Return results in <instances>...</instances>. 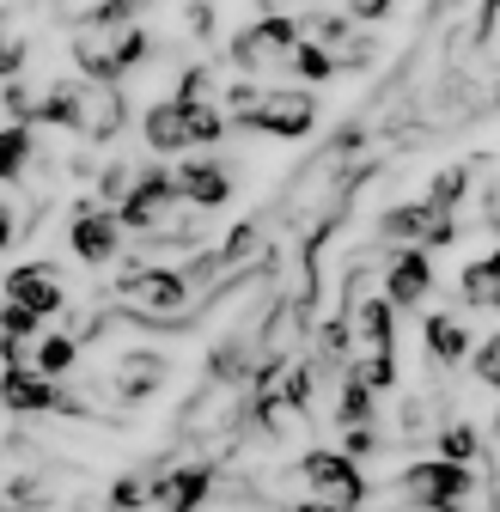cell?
Here are the masks:
<instances>
[{"label": "cell", "instance_id": "obj_1", "mask_svg": "<svg viewBox=\"0 0 500 512\" xmlns=\"http://www.w3.org/2000/svg\"><path fill=\"white\" fill-rule=\"evenodd\" d=\"M476 494V470L470 464H446V458H433V464H415L403 470L397 482V500L415 506V512H452Z\"/></svg>", "mask_w": 500, "mask_h": 512}, {"label": "cell", "instance_id": "obj_2", "mask_svg": "<svg viewBox=\"0 0 500 512\" xmlns=\"http://www.w3.org/2000/svg\"><path fill=\"white\" fill-rule=\"evenodd\" d=\"M293 43H299V19H293V13H263L257 25H244V31L232 37V68H238L244 80H257V74H269V68H287Z\"/></svg>", "mask_w": 500, "mask_h": 512}, {"label": "cell", "instance_id": "obj_3", "mask_svg": "<svg viewBox=\"0 0 500 512\" xmlns=\"http://www.w3.org/2000/svg\"><path fill=\"white\" fill-rule=\"evenodd\" d=\"M311 122H318V98L305 86H263L244 128L250 135H275V141H299V135H311Z\"/></svg>", "mask_w": 500, "mask_h": 512}, {"label": "cell", "instance_id": "obj_4", "mask_svg": "<svg viewBox=\"0 0 500 512\" xmlns=\"http://www.w3.org/2000/svg\"><path fill=\"white\" fill-rule=\"evenodd\" d=\"M299 482H305L311 500L342 506V512H354V506L366 500V476H360V464L342 458V452H305V458H299Z\"/></svg>", "mask_w": 500, "mask_h": 512}, {"label": "cell", "instance_id": "obj_5", "mask_svg": "<svg viewBox=\"0 0 500 512\" xmlns=\"http://www.w3.org/2000/svg\"><path fill=\"white\" fill-rule=\"evenodd\" d=\"M0 409L7 415H86V403L80 397H68L61 384H49V378H37V372H25V366H7L0 372Z\"/></svg>", "mask_w": 500, "mask_h": 512}, {"label": "cell", "instance_id": "obj_6", "mask_svg": "<svg viewBox=\"0 0 500 512\" xmlns=\"http://www.w3.org/2000/svg\"><path fill=\"white\" fill-rule=\"evenodd\" d=\"M0 293H7V305L31 311L37 324L68 305V287H61V269H55V263H19L7 281H0Z\"/></svg>", "mask_w": 500, "mask_h": 512}, {"label": "cell", "instance_id": "obj_7", "mask_svg": "<svg viewBox=\"0 0 500 512\" xmlns=\"http://www.w3.org/2000/svg\"><path fill=\"white\" fill-rule=\"evenodd\" d=\"M74 256L80 263H92V269H104V263H116V250H122V226H116V214L110 208H98L92 196L74 208Z\"/></svg>", "mask_w": 500, "mask_h": 512}, {"label": "cell", "instance_id": "obj_8", "mask_svg": "<svg viewBox=\"0 0 500 512\" xmlns=\"http://www.w3.org/2000/svg\"><path fill=\"white\" fill-rule=\"evenodd\" d=\"M171 189H177L183 208L208 214V208H226V202H232V171H226L220 159H190V165L171 171Z\"/></svg>", "mask_w": 500, "mask_h": 512}, {"label": "cell", "instance_id": "obj_9", "mask_svg": "<svg viewBox=\"0 0 500 512\" xmlns=\"http://www.w3.org/2000/svg\"><path fill=\"white\" fill-rule=\"evenodd\" d=\"M116 128H122V86L80 80V92H74V135H86V141H110Z\"/></svg>", "mask_w": 500, "mask_h": 512}, {"label": "cell", "instance_id": "obj_10", "mask_svg": "<svg viewBox=\"0 0 500 512\" xmlns=\"http://www.w3.org/2000/svg\"><path fill=\"white\" fill-rule=\"evenodd\" d=\"M427 287H433V256H427V250H397L391 269H385V293H379V299H385L391 311H403V305H421Z\"/></svg>", "mask_w": 500, "mask_h": 512}, {"label": "cell", "instance_id": "obj_11", "mask_svg": "<svg viewBox=\"0 0 500 512\" xmlns=\"http://www.w3.org/2000/svg\"><path fill=\"white\" fill-rule=\"evenodd\" d=\"M165 372H171V360H165V354H147V348H135V354H122V360H116V372H110V391H116L122 403H141V397H153L159 384H165Z\"/></svg>", "mask_w": 500, "mask_h": 512}, {"label": "cell", "instance_id": "obj_12", "mask_svg": "<svg viewBox=\"0 0 500 512\" xmlns=\"http://www.w3.org/2000/svg\"><path fill=\"white\" fill-rule=\"evenodd\" d=\"M421 342H427V366L440 372V366H458L470 354V330L458 324V317H427L421 324Z\"/></svg>", "mask_w": 500, "mask_h": 512}, {"label": "cell", "instance_id": "obj_13", "mask_svg": "<svg viewBox=\"0 0 500 512\" xmlns=\"http://www.w3.org/2000/svg\"><path fill=\"white\" fill-rule=\"evenodd\" d=\"M74 360H80V342L68 336V330H49V336H37V348H31V366L25 372H37V378H68L74 372Z\"/></svg>", "mask_w": 500, "mask_h": 512}, {"label": "cell", "instance_id": "obj_14", "mask_svg": "<svg viewBox=\"0 0 500 512\" xmlns=\"http://www.w3.org/2000/svg\"><path fill=\"white\" fill-rule=\"evenodd\" d=\"M354 330L372 342V354H391V348H397V311H391L379 293H366V299L354 305Z\"/></svg>", "mask_w": 500, "mask_h": 512}, {"label": "cell", "instance_id": "obj_15", "mask_svg": "<svg viewBox=\"0 0 500 512\" xmlns=\"http://www.w3.org/2000/svg\"><path fill=\"white\" fill-rule=\"evenodd\" d=\"M141 128H147V147H153V153H183V147H190V128H183V110H177L171 98L153 104Z\"/></svg>", "mask_w": 500, "mask_h": 512}, {"label": "cell", "instance_id": "obj_16", "mask_svg": "<svg viewBox=\"0 0 500 512\" xmlns=\"http://www.w3.org/2000/svg\"><path fill=\"white\" fill-rule=\"evenodd\" d=\"M31 153H37V141H31L25 122H7V128H0V183H19L25 165H31Z\"/></svg>", "mask_w": 500, "mask_h": 512}, {"label": "cell", "instance_id": "obj_17", "mask_svg": "<svg viewBox=\"0 0 500 512\" xmlns=\"http://www.w3.org/2000/svg\"><path fill=\"white\" fill-rule=\"evenodd\" d=\"M287 74H293V80H305V92H311V86L336 80V55H330V49H318V43H293Z\"/></svg>", "mask_w": 500, "mask_h": 512}, {"label": "cell", "instance_id": "obj_18", "mask_svg": "<svg viewBox=\"0 0 500 512\" xmlns=\"http://www.w3.org/2000/svg\"><path fill=\"white\" fill-rule=\"evenodd\" d=\"M494 299H500V263H494V250H488V256H476V263L464 269V305L494 311Z\"/></svg>", "mask_w": 500, "mask_h": 512}, {"label": "cell", "instance_id": "obj_19", "mask_svg": "<svg viewBox=\"0 0 500 512\" xmlns=\"http://www.w3.org/2000/svg\"><path fill=\"white\" fill-rule=\"evenodd\" d=\"M464 189H470V165H452V171H440V177H433V189H427V208H433V214H452Z\"/></svg>", "mask_w": 500, "mask_h": 512}, {"label": "cell", "instance_id": "obj_20", "mask_svg": "<svg viewBox=\"0 0 500 512\" xmlns=\"http://www.w3.org/2000/svg\"><path fill=\"white\" fill-rule=\"evenodd\" d=\"M476 452H482V433H476L470 421H452V427L440 433V458H446V464H470Z\"/></svg>", "mask_w": 500, "mask_h": 512}, {"label": "cell", "instance_id": "obj_21", "mask_svg": "<svg viewBox=\"0 0 500 512\" xmlns=\"http://www.w3.org/2000/svg\"><path fill=\"white\" fill-rule=\"evenodd\" d=\"M336 421H348V427H366L372 421V391L360 378H342V397H336Z\"/></svg>", "mask_w": 500, "mask_h": 512}, {"label": "cell", "instance_id": "obj_22", "mask_svg": "<svg viewBox=\"0 0 500 512\" xmlns=\"http://www.w3.org/2000/svg\"><path fill=\"white\" fill-rule=\"evenodd\" d=\"M37 336V317L31 311H19V305H7L0 299V342H13V348H25Z\"/></svg>", "mask_w": 500, "mask_h": 512}, {"label": "cell", "instance_id": "obj_23", "mask_svg": "<svg viewBox=\"0 0 500 512\" xmlns=\"http://www.w3.org/2000/svg\"><path fill=\"white\" fill-rule=\"evenodd\" d=\"M470 372H476V384H488V391H494V378H500V342H494V336H488V342H476Z\"/></svg>", "mask_w": 500, "mask_h": 512}, {"label": "cell", "instance_id": "obj_24", "mask_svg": "<svg viewBox=\"0 0 500 512\" xmlns=\"http://www.w3.org/2000/svg\"><path fill=\"white\" fill-rule=\"evenodd\" d=\"M110 506H116V512H129V506L147 512V482H141V476H122V482L110 488Z\"/></svg>", "mask_w": 500, "mask_h": 512}, {"label": "cell", "instance_id": "obj_25", "mask_svg": "<svg viewBox=\"0 0 500 512\" xmlns=\"http://www.w3.org/2000/svg\"><path fill=\"white\" fill-rule=\"evenodd\" d=\"M391 7H397V0H348V19H391Z\"/></svg>", "mask_w": 500, "mask_h": 512}, {"label": "cell", "instance_id": "obj_26", "mask_svg": "<svg viewBox=\"0 0 500 512\" xmlns=\"http://www.w3.org/2000/svg\"><path fill=\"white\" fill-rule=\"evenodd\" d=\"M19 238V214H13V202H0V250H7Z\"/></svg>", "mask_w": 500, "mask_h": 512}, {"label": "cell", "instance_id": "obj_27", "mask_svg": "<svg viewBox=\"0 0 500 512\" xmlns=\"http://www.w3.org/2000/svg\"><path fill=\"white\" fill-rule=\"evenodd\" d=\"M293 512H342V506H324V500H299Z\"/></svg>", "mask_w": 500, "mask_h": 512}]
</instances>
